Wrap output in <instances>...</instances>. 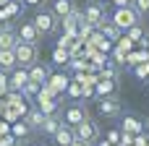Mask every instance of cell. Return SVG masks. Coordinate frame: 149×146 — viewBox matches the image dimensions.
Masks as SVG:
<instances>
[{
	"label": "cell",
	"mask_w": 149,
	"mask_h": 146,
	"mask_svg": "<svg viewBox=\"0 0 149 146\" xmlns=\"http://www.w3.org/2000/svg\"><path fill=\"white\" fill-rule=\"evenodd\" d=\"M8 71H0V94H8Z\"/></svg>",
	"instance_id": "obj_27"
},
{
	"label": "cell",
	"mask_w": 149,
	"mask_h": 146,
	"mask_svg": "<svg viewBox=\"0 0 149 146\" xmlns=\"http://www.w3.org/2000/svg\"><path fill=\"white\" fill-rule=\"evenodd\" d=\"M52 138H55V144H58V146H71L73 141H76V136H73V125L60 123V128L52 133Z\"/></svg>",
	"instance_id": "obj_6"
},
{
	"label": "cell",
	"mask_w": 149,
	"mask_h": 146,
	"mask_svg": "<svg viewBox=\"0 0 149 146\" xmlns=\"http://www.w3.org/2000/svg\"><path fill=\"white\" fill-rule=\"evenodd\" d=\"M71 146H89V144H86V141H79V138H76V141H73Z\"/></svg>",
	"instance_id": "obj_33"
},
{
	"label": "cell",
	"mask_w": 149,
	"mask_h": 146,
	"mask_svg": "<svg viewBox=\"0 0 149 146\" xmlns=\"http://www.w3.org/2000/svg\"><path fill=\"white\" fill-rule=\"evenodd\" d=\"M24 3H26V5H39L42 0H24Z\"/></svg>",
	"instance_id": "obj_34"
},
{
	"label": "cell",
	"mask_w": 149,
	"mask_h": 146,
	"mask_svg": "<svg viewBox=\"0 0 149 146\" xmlns=\"http://www.w3.org/2000/svg\"><path fill=\"white\" fill-rule=\"evenodd\" d=\"M26 81H29V68H21V65H16V68H13V73L8 76V89L21 94V89L26 86Z\"/></svg>",
	"instance_id": "obj_5"
},
{
	"label": "cell",
	"mask_w": 149,
	"mask_h": 146,
	"mask_svg": "<svg viewBox=\"0 0 149 146\" xmlns=\"http://www.w3.org/2000/svg\"><path fill=\"white\" fill-rule=\"evenodd\" d=\"M134 8L139 10V16L149 13V0H134Z\"/></svg>",
	"instance_id": "obj_26"
},
{
	"label": "cell",
	"mask_w": 149,
	"mask_h": 146,
	"mask_svg": "<svg viewBox=\"0 0 149 146\" xmlns=\"http://www.w3.org/2000/svg\"><path fill=\"white\" fill-rule=\"evenodd\" d=\"M139 18H141V16H139V10H136L134 5H120V8H115V13H113L110 21H113L120 31H128L131 26L139 24Z\"/></svg>",
	"instance_id": "obj_1"
},
{
	"label": "cell",
	"mask_w": 149,
	"mask_h": 146,
	"mask_svg": "<svg viewBox=\"0 0 149 146\" xmlns=\"http://www.w3.org/2000/svg\"><path fill=\"white\" fill-rule=\"evenodd\" d=\"M84 118H86V110H84L81 104H73V107L65 110V118H63V120H65L68 125H76V123H81Z\"/></svg>",
	"instance_id": "obj_12"
},
{
	"label": "cell",
	"mask_w": 149,
	"mask_h": 146,
	"mask_svg": "<svg viewBox=\"0 0 149 146\" xmlns=\"http://www.w3.org/2000/svg\"><path fill=\"white\" fill-rule=\"evenodd\" d=\"M8 3H10V0H0V5H8Z\"/></svg>",
	"instance_id": "obj_36"
},
{
	"label": "cell",
	"mask_w": 149,
	"mask_h": 146,
	"mask_svg": "<svg viewBox=\"0 0 149 146\" xmlns=\"http://www.w3.org/2000/svg\"><path fill=\"white\" fill-rule=\"evenodd\" d=\"M139 44H141V47H144V50H149V34H147V31H144V37H141V39H139Z\"/></svg>",
	"instance_id": "obj_29"
},
{
	"label": "cell",
	"mask_w": 149,
	"mask_h": 146,
	"mask_svg": "<svg viewBox=\"0 0 149 146\" xmlns=\"http://www.w3.org/2000/svg\"><path fill=\"white\" fill-rule=\"evenodd\" d=\"M73 136H76L79 141L92 144V141H97V138H100V128H97V123H94V120L84 118L81 123H76V125H73Z\"/></svg>",
	"instance_id": "obj_3"
},
{
	"label": "cell",
	"mask_w": 149,
	"mask_h": 146,
	"mask_svg": "<svg viewBox=\"0 0 149 146\" xmlns=\"http://www.w3.org/2000/svg\"><path fill=\"white\" fill-rule=\"evenodd\" d=\"M79 21H81V13L79 10H73L71 16L63 18V29H65L68 37H79Z\"/></svg>",
	"instance_id": "obj_10"
},
{
	"label": "cell",
	"mask_w": 149,
	"mask_h": 146,
	"mask_svg": "<svg viewBox=\"0 0 149 146\" xmlns=\"http://www.w3.org/2000/svg\"><path fill=\"white\" fill-rule=\"evenodd\" d=\"M58 21H60V18H58L52 10H42V13H37V16H34V21H31V24L37 26V31H39V34H52V31L58 29Z\"/></svg>",
	"instance_id": "obj_4"
},
{
	"label": "cell",
	"mask_w": 149,
	"mask_h": 146,
	"mask_svg": "<svg viewBox=\"0 0 149 146\" xmlns=\"http://www.w3.org/2000/svg\"><path fill=\"white\" fill-rule=\"evenodd\" d=\"M18 42H29V44H37V39H39V31H37V26L29 21V24H24L18 31Z\"/></svg>",
	"instance_id": "obj_9"
},
{
	"label": "cell",
	"mask_w": 149,
	"mask_h": 146,
	"mask_svg": "<svg viewBox=\"0 0 149 146\" xmlns=\"http://www.w3.org/2000/svg\"><path fill=\"white\" fill-rule=\"evenodd\" d=\"M18 63H16V55L13 50H0V71H13Z\"/></svg>",
	"instance_id": "obj_17"
},
{
	"label": "cell",
	"mask_w": 149,
	"mask_h": 146,
	"mask_svg": "<svg viewBox=\"0 0 149 146\" xmlns=\"http://www.w3.org/2000/svg\"><path fill=\"white\" fill-rule=\"evenodd\" d=\"M13 55H16V63L21 68H29L37 63V44H29V42H18L13 47Z\"/></svg>",
	"instance_id": "obj_2"
},
{
	"label": "cell",
	"mask_w": 149,
	"mask_h": 146,
	"mask_svg": "<svg viewBox=\"0 0 149 146\" xmlns=\"http://www.w3.org/2000/svg\"><path fill=\"white\" fill-rule=\"evenodd\" d=\"M68 60H71V52H68V47H58V50L52 52V63L63 65V63H68Z\"/></svg>",
	"instance_id": "obj_22"
},
{
	"label": "cell",
	"mask_w": 149,
	"mask_h": 146,
	"mask_svg": "<svg viewBox=\"0 0 149 146\" xmlns=\"http://www.w3.org/2000/svg\"><path fill=\"white\" fill-rule=\"evenodd\" d=\"M141 37H144V29H141L139 24H136V26H131V29L126 31V39H131V42H139Z\"/></svg>",
	"instance_id": "obj_23"
},
{
	"label": "cell",
	"mask_w": 149,
	"mask_h": 146,
	"mask_svg": "<svg viewBox=\"0 0 149 146\" xmlns=\"http://www.w3.org/2000/svg\"><path fill=\"white\" fill-rule=\"evenodd\" d=\"M0 146H13V136H3L0 138Z\"/></svg>",
	"instance_id": "obj_28"
},
{
	"label": "cell",
	"mask_w": 149,
	"mask_h": 146,
	"mask_svg": "<svg viewBox=\"0 0 149 146\" xmlns=\"http://www.w3.org/2000/svg\"><path fill=\"white\" fill-rule=\"evenodd\" d=\"M65 89H68V94H71V97H81V94H84L81 81H68V86H65Z\"/></svg>",
	"instance_id": "obj_24"
},
{
	"label": "cell",
	"mask_w": 149,
	"mask_h": 146,
	"mask_svg": "<svg viewBox=\"0 0 149 146\" xmlns=\"http://www.w3.org/2000/svg\"><path fill=\"white\" fill-rule=\"evenodd\" d=\"M29 78L31 81H37V84H47V78H50V71L45 68V65H29Z\"/></svg>",
	"instance_id": "obj_15"
},
{
	"label": "cell",
	"mask_w": 149,
	"mask_h": 146,
	"mask_svg": "<svg viewBox=\"0 0 149 146\" xmlns=\"http://www.w3.org/2000/svg\"><path fill=\"white\" fill-rule=\"evenodd\" d=\"M16 44H18V34L5 26V29L0 31V50H13Z\"/></svg>",
	"instance_id": "obj_13"
},
{
	"label": "cell",
	"mask_w": 149,
	"mask_h": 146,
	"mask_svg": "<svg viewBox=\"0 0 149 146\" xmlns=\"http://www.w3.org/2000/svg\"><path fill=\"white\" fill-rule=\"evenodd\" d=\"M39 110H42V115H55L58 112V104L52 102V97H47V94H39Z\"/></svg>",
	"instance_id": "obj_18"
},
{
	"label": "cell",
	"mask_w": 149,
	"mask_h": 146,
	"mask_svg": "<svg viewBox=\"0 0 149 146\" xmlns=\"http://www.w3.org/2000/svg\"><path fill=\"white\" fill-rule=\"evenodd\" d=\"M123 133H131V136L141 133V123H139L136 115H126V118H123Z\"/></svg>",
	"instance_id": "obj_16"
},
{
	"label": "cell",
	"mask_w": 149,
	"mask_h": 146,
	"mask_svg": "<svg viewBox=\"0 0 149 146\" xmlns=\"http://www.w3.org/2000/svg\"><path fill=\"white\" fill-rule=\"evenodd\" d=\"M47 86H50V89L58 94V91H63V89L68 86V78H65L63 73H58V76H50V78H47Z\"/></svg>",
	"instance_id": "obj_20"
},
{
	"label": "cell",
	"mask_w": 149,
	"mask_h": 146,
	"mask_svg": "<svg viewBox=\"0 0 149 146\" xmlns=\"http://www.w3.org/2000/svg\"><path fill=\"white\" fill-rule=\"evenodd\" d=\"M42 120H45V115H42V110H39V107L26 112V125H29V128H39V125H42Z\"/></svg>",
	"instance_id": "obj_21"
},
{
	"label": "cell",
	"mask_w": 149,
	"mask_h": 146,
	"mask_svg": "<svg viewBox=\"0 0 149 146\" xmlns=\"http://www.w3.org/2000/svg\"><path fill=\"white\" fill-rule=\"evenodd\" d=\"M81 16H84V18H86V21H92V24H94V26H97V24H100V21H102V18H105V16H107V13H105V8H102V5H100V3H97V0H94V3H89V5H86V8H84V13H81Z\"/></svg>",
	"instance_id": "obj_7"
},
{
	"label": "cell",
	"mask_w": 149,
	"mask_h": 146,
	"mask_svg": "<svg viewBox=\"0 0 149 146\" xmlns=\"http://www.w3.org/2000/svg\"><path fill=\"white\" fill-rule=\"evenodd\" d=\"M115 78H100L97 84H94V91L100 94V97H113L115 94Z\"/></svg>",
	"instance_id": "obj_11"
},
{
	"label": "cell",
	"mask_w": 149,
	"mask_h": 146,
	"mask_svg": "<svg viewBox=\"0 0 149 146\" xmlns=\"http://www.w3.org/2000/svg\"><path fill=\"white\" fill-rule=\"evenodd\" d=\"M113 3H115V5H118V8H120V5H131V3H134V0H113Z\"/></svg>",
	"instance_id": "obj_32"
},
{
	"label": "cell",
	"mask_w": 149,
	"mask_h": 146,
	"mask_svg": "<svg viewBox=\"0 0 149 146\" xmlns=\"http://www.w3.org/2000/svg\"><path fill=\"white\" fill-rule=\"evenodd\" d=\"M100 112L105 118H115V115H120V102L115 97H102L100 99Z\"/></svg>",
	"instance_id": "obj_8"
},
{
	"label": "cell",
	"mask_w": 149,
	"mask_h": 146,
	"mask_svg": "<svg viewBox=\"0 0 149 146\" xmlns=\"http://www.w3.org/2000/svg\"><path fill=\"white\" fill-rule=\"evenodd\" d=\"M60 123H63V120H58L55 115H45V120H42L39 131H42V133H50V136H52V133H55V131L60 128Z\"/></svg>",
	"instance_id": "obj_19"
},
{
	"label": "cell",
	"mask_w": 149,
	"mask_h": 146,
	"mask_svg": "<svg viewBox=\"0 0 149 146\" xmlns=\"http://www.w3.org/2000/svg\"><path fill=\"white\" fill-rule=\"evenodd\" d=\"M29 131H31V128L26 125V120H24V123H16V125H13V136H26Z\"/></svg>",
	"instance_id": "obj_25"
},
{
	"label": "cell",
	"mask_w": 149,
	"mask_h": 146,
	"mask_svg": "<svg viewBox=\"0 0 149 146\" xmlns=\"http://www.w3.org/2000/svg\"><path fill=\"white\" fill-rule=\"evenodd\" d=\"M76 8H73V0H55L52 3V13L58 16V18H65V16H71Z\"/></svg>",
	"instance_id": "obj_14"
},
{
	"label": "cell",
	"mask_w": 149,
	"mask_h": 146,
	"mask_svg": "<svg viewBox=\"0 0 149 146\" xmlns=\"http://www.w3.org/2000/svg\"><path fill=\"white\" fill-rule=\"evenodd\" d=\"M97 3H100V0H97Z\"/></svg>",
	"instance_id": "obj_37"
},
{
	"label": "cell",
	"mask_w": 149,
	"mask_h": 146,
	"mask_svg": "<svg viewBox=\"0 0 149 146\" xmlns=\"http://www.w3.org/2000/svg\"><path fill=\"white\" fill-rule=\"evenodd\" d=\"M107 141H110V144H118V141H120V133H115V131H113V133L107 136Z\"/></svg>",
	"instance_id": "obj_31"
},
{
	"label": "cell",
	"mask_w": 149,
	"mask_h": 146,
	"mask_svg": "<svg viewBox=\"0 0 149 146\" xmlns=\"http://www.w3.org/2000/svg\"><path fill=\"white\" fill-rule=\"evenodd\" d=\"M71 65H73V68H76V71H86V63H81V60H73V63H71Z\"/></svg>",
	"instance_id": "obj_30"
},
{
	"label": "cell",
	"mask_w": 149,
	"mask_h": 146,
	"mask_svg": "<svg viewBox=\"0 0 149 146\" xmlns=\"http://www.w3.org/2000/svg\"><path fill=\"white\" fill-rule=\"evenodd\" d=\"M3 29H5V24H3V18H0V31H3Z\"/></svg>",
	"instance_id": "obj_35"
}]
</instances>
